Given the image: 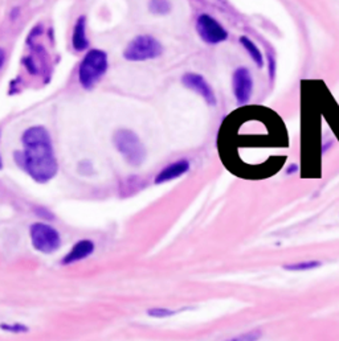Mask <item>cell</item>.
Returning <instances> with one entry per match:
<instances>
[{
    "label": "cell",
    "mask_w": 339,
    "mask_h": 341,
    "mask_svg": "<svg viewBox=\"0 0 339 341\" xmlns=\"http://www.w3.org/2000/svg\"><path fill=\"white\" fill-rule=\"evenodd\" d=\"M23 150L14 154L15 161L37 184H46L56 178L59 163L56 159L49 131L42 126H32L21 135Z\"/></svg>",
    "instance_id": "obj_1"
},
{
    "label": "cell",
    "mask_w": 339,
    "mask_h": 341,
    "mask_svg": "<svg viewBox=\"0 0 339 341\" xmlns=\"http://www.w3.org/2000/svg\"><path fill=\"white\" fill-rule=\"evenodd\" d=\"M113 144L125 159V161L131 167H141L146 160V147L139 137L131 130L119 128L113 135Z\"/></svg>",
    "instance_id": "obj_2"
},
{
    "label": "cell",
    "mask_w": 339,
    "mask_h": 341,
    "mask_svg": "<svg viewBox=\"0 0 339 341\" xmlns=\"http://www.w3.org/2000/svg\"><path fill=\"white\" fill-rule=\"evenodd\" d=\"M109 66L107 55L101 49H90L80 64L78 81L84 89H93L105 76Z\"/></svg>",
    "instance_id": "obj_3"
},
{
    "label": "cell",
    "mask_w": 339,
    "mask_h": 341,
    "mask_svg": "<svg viewBox=\"0 0 339 341\" xmlns=\"http://www.w3.org/2000/svg\"><path fill=\"white\" fill-rule=\"evenodd\" d=\"M29 240L35 250L45 255L56 253L63 243L59 230L42 221L33 222L29 226Z\"/></svg>",
    "instance_id": "obj_4"
},
{
    "label": "cell",
    "mask_w": 339,
    "mask_h": 341,
    "mask_svg": "<svg viewBox=\"0 0 339 341\" xmlns=\"http://www.w3.org/2000/svg\"><path fill=\"white\" fill-rule=\"evenodd\" d=\"M163 53V46L156 40L155 37L150 35H141L134 37L126 46L124 52V57L127 61H147V60L158 59Z\"/></svg>",
    "instance_id": "obj_5"
},
{
    "label": "cell",
    "mask_w": 339,
    "mask_h": 341,
    "mask_svg": "<svg viewBox=\"0 0 339 341\" xmlns=\"http://www.w3.org/2000/svg\"><path fill=\"white\" fill-rule=\"evenodd\" d=\"M196 32L207 44L216 45L228 39V32L211 15L202 14L196 19Z\"/></svg>",
    "instance_id": "obj_6"
},
{
    "label": "cell",
    "mask_w": 339,
    "mask_h": 341,
    "mask_svg": "<svg viewBox=\"0 0 339 341\" xmlns=\"http://www.w3.org/2000/svg\"><path fill=\"white\" fill-rule=\"evenodd\" d=\"M232 89L238 105H247L253 91V78L249 69L240 66L234 70L232 76Z\"/></svg>",
    "instance_id": "obj_7"
},
{
    "label": "cell",
    "mask_w": 339,
    "mask_h": 341,
    "mask_svg": "<svg viewBox=\"0 0 339 341\" xmlns=\"http://www.w3.org/2000/svg\"><path fill=\"white\" fill-rule=\"evenodd\" d=\"M182 82L186 87H188L190 90L195 91L199 96L203 97V100H206L208 105H216V96L212 87L210 86V83L206 78L196 73H186L182 77Z\"/></svg>",
    "instance_id": "obj_8"
},
{
    "label": "cell",
    "mask_w": 339,
    "mask_h": 341,
    "mask_svg": "<svg viewBox=\"0 0 339 341\" xmlns=\"http://www.w3.org/2000/svg\"><path fill=\"white\" fill-rule=\"evenodd\" d=\"M94 250H96V245L92 240H80L61 258L60 264L61 266H70V264L81 262V261L86 260L90 255H93Z\"/></svg>",
    "instance_id": "obj_9"
},
{
    "label": "cell",
    "mask_w": 339,
    "mask_h": 341,
    "mask_svg": "<svg viewBox=\"0 0 339 341\" xmlns=\"http://www.w3.org/2000/svg\"><path fill=\"white\" fill-rule=\"evenodd\" d=\"M191 165H190V161L186 159H180L176 160V161H172L170 163L169 165H166L165 168H162L158 175L154 179V182L155 184H165V182L172 181L175 179L182 178L183 175L190 171Z\"/></svg>",
    "instance_id": "obj_10"
},
{
    "label": "cell",
    "mask_w": 339,
    "mask_h": 341,
    "mask_svg": "<svg viewBox=\"0 0 339 341\" xmlns=\"http://www.w3.org/2000/svg\"><path fill=\"white\" fill-rule=\"evenodd\" d=\"M72 45L77 52H83L89 48V40L86 36V19L85 16H80L74 24L73 35H72Z\"/></svg>",
    "instance_id": "obj_11"
},
{
    "label": "cell",
    "mask_w": 339,
    "mask_h": 341,
    "mask_svg": "<svg viewBox=\"0 0 339 341\" xmlns=\"http://www.w3.org/2000/svg\"><path fill=\"white\" fill-rule=\"evenodd\" d=\"M240 44L243 45L244 49L247 50L249 57L253 60V62H254L258 68H262V66H264V56H262L260 48L247 36L240 37Z\"/></svg>",
    "instance_id": "obj_12"
},
{
    "label": "cell",
    "mask_w": 339,
    "mask_h": 341,
    "mask_svg": "<svg viewBox=\"0 0 339 341\" xmlns=\"http://www.w3.org/2000/svg\"><path fill=\"white\" fill-rule=\"evenodd\" d=\"M148 9L151 14L165 16L171 11V3H170V0H150Z\"/></svg>",
    "instance_id": "obj_13"
},
{
    "label": "cell",
    "mask_w": 339,
    "mask_h": 341,
    "mask_svg": "<svg viewBox=\"0 0 339 341\" xmlns=\"http://www.w3.org/2000/svg\"><path fill=\"white\" fill-rule=\"evenodd\" d=\"M319 261H303V262H298V263H290L285 264L284 268L288 271H309V270H314L321 266Z\"/></svg>",
    "instance_id": "obj_14"
},
{
    "label": "cell",
    "mask_w": 339,
    "mask_h": 341,
    "mask_svg": "<svg viewBox=\"0 0 339 341\" xmlns=\"http://www.w3.org/2000/svg\"><path fill=\"white\" fill-rule=\"evenodd\" d=\"M178 309L166 308V307H152L146 311V315L152 319H169L178 314Z\"/></svg>",
    "instance_id": "obj_15"
},
{
    "label": "cell",
    "mask_w": 339,
    "mask_h": 341,
    "mask_svg": "<svg viewBox=\"0 0 339 341\" xmlns=\"http://www.w3.org/2000/svg\"><path fill=\"white\" fill-rule=\"evenodd\" d=\"M0 329L3 332L7 333H28L29 332V327L25 324L20 323V321H12V323H0Z\"/></svg>",
    "instance_id": "obj_16"
},
{
    "label": "cell",
    "mask_w": 339,
    "mask_h": 341,
    "mask_svg": "<svg viewBox=\"0 0 339 341\" xmlns=\"http://www.w3.org/2000/svg\"><path fill=\"white\" fill-rule=\"evenodd\" d=\"M261 337V332L260 331H249V332L241 333L238 336L231 337L225 341H258Z\"/></svg>",
    "instance_id": "obj_17"
},
{
    "label": "cell",
    "mask_w": 339,
    "mask_h": 341,
    "mask_svg": "<svg viewBox=\"0 0 339 341\" xmlns=\"http://www.w3.org/2000/svg\"><path fill=\"white\" fill-rule=\"evenodd\" d=\"M266 61H268V73H269V80L273 82L275 80V72H277V61L275 56L272 53L271 50L266 53Z\"/></svg>",
    "instance_id": "obj_18"
},
{
    "label": "cell",
    "mask_w": 339,
    "mask_h": 341,
    "mask_svg": "<svg viewBox=\"0 0 339 341\" xmlns=\"http://www.w3.org/2000/svg\"><path fill=\"white\" fill-rule=\"evenodd\" d=\"M298 172V165L297 164H290L288 168H286V173L288 175H293V173Z\"/></svg>",
    "instance_id": "obj_19"
},
{
    "label": "cell",
    "mask_w": 339,
    "mask_h": 341,
    "mask_svg": "<svg viewBox=\"0 0 339 341\" xmlns=\"http://www.w3.org/2000/svg\"><path fill=\"white\" fill-rule=\"evenodd\" d=\"M4 61H5V52L4 49H1V48H0V69H1L3 64H4Z\"/></svg>",
    "instance_id": "obj_20"
},
{
    "label": "cell",
    "mask_w": 339,
    "mask_h": 341,
    "mask_svg": "<svg viewBox=\"0 0 339 341\" xmlns=\"http://www.w3.org/2000/svg\"><path fill=\"white\" fill-rule=\"evenodd\" d=\"M3 168V161H1V156H0V171Z\"/></svg>",
    "instance_id": "obj_21"
}]
</instances>
